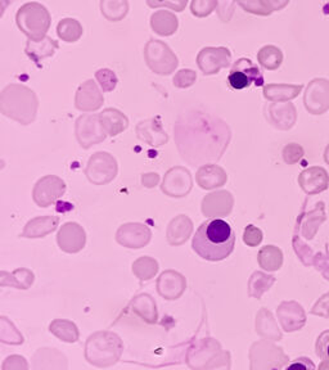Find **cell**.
Masks as SVG:
<instances>
[{
  "mask_svg": "<svg viewBox=\"0 0 329 370\" xmlns=\"http://www.w3.org/2000/svg\"><path fill=\"white\" fill-rule=\"evenodd\" d=\"M144 58L149 68L158 75H170L178 67V57L161 40L151 39L144 46Z\"/></svg>",
  "mask_w": 329,
  "mask_h": 370,
  "instance_id": "4",
  "label": "cell"
},
{
  "mask_svg": "<svg viewBox=\"0 0 329 370\" xmlns=\"http://www.w3.org/2000/svg\"><path fill=\"white\" fill-rule=\"evenodd\" d=\"M285 370H316V365L309 357L301 356L293 360Z\"/></svg>",
  "mask_w": 329,
  "mask_h": 370,
  "instance_id": "26",
  "label": "cell"
},
{
  "mask_svg": "<svg viewBox=\"0 0 329 370\" xmlns=\"http://www.w3.org/2000/svg\"><path fill=\"white\" fill-rule=\"evenodd\" d=\"M147 6L152 9L155 8H168L175 12H183L187 7L189 0H146Z\"/></svg>",
  "mask_w": 329,
  "mask_h": 370,
  "instance_id": "23",
  "label": "cell"
},
{
  "mask_svg": "<svg viewBox=\"0 0 329 370\" xmlns=\"http://www.w3.org/2000/svg\"><path fill=\"white\" fill-rule=\"evenodd\" d=\"M59 48V41H56L49 36H46L44 39L38 40V41L27 40L25 52L29 56V58L34 61L36 65H39L43 59L53 57Z\"/></svg>",
  "mask_w": 329,
  "mask_h": 370,
  "instance_id": "10",
  "label": "cell"
},
{
  "mask_svg": "<svg viewBox=\"0 0 329 370\" xmlns=\"http://www.w3.org/2000/svg\"><path fill=\"white\" fill-rule=\"evenodd\" d=\"M99 120L103 126L104 131L110 135H117L121 131L125 130L129 125L128 117L123 115V112H120L115 108H107L99 115Z\"/></svg>",
  "mask_w": 329,
  "mask_h": 370,
  "instance_id": "13",
  "label": "cell"
},
{
  "mask_svg": "<svg viewBox=\"0 0 329 370\" xmlns=\"http://www.w3.org/2000/svg\"><path fill=\"white\" fill-rule=\"evenodd\" d=\"M238 4L245 12L255 16L268 17L273 14L270 9L263 3V0H238Z\"/></svg>",
  "mask_w": 329,
  "mask_h": 370,
  "instance_id": "20",
  "label": "cell"
},
{
  "mask_svg": "<svg viewBox=\"0 0 329 370\" xmlns=\"http://www.w3.org/2000/svg\"><path fill=\"white\" fill-rule=\"evenodd\" d=\"M136 133L138 137L148 142L151 145H162L168 142V135L162 130L161 121L158 117L142 121L138 125Z\"/></svg>",
  "mask_w": 329,
  "mask_h": 370,
  "instance_id": "11",
  "label": "cell"
},
{
  "mask_svg": "<svg viewBox=\"0 0 329 370\" xmlns=\"http://www.w3.org/2000/svg\"><path fill=\"white\" fill-rule=\"evenodd\" d=\"M236 234L232 227L221 219L203 222L193 238V250L202 259L221 261L232 254Z\"/></svg>",
  "mask_w": 329,
  "mask_h": 370,
  "instance_id": "1",
  "label": "cell"
},
{
  "mask_svg": "<svg viewBox=\"0 0 329 370\" xmlns=\"http://www.w3.org/2000/svg\"><path fill=\"white\" fill-rule=\"evenodd\" d=\"M258 62L266 70H277L282 65L283 54L282 51L274 46H263L258 54Z\"/></svg>",
  "mask_w": 329,
  "mask_h": 370,
  "instance_id": "16",
  "label": "cell"
},
{
  "mask_svg": "<svg viewBox=\"0 0 329 370\" xmlns=\"http://www.w3.org/2000/svg\"><path fill=\"white\" fill-rule=\"evenodd\" d=\"M103 102V96L96 84V81L88 80L84 84L79 86L76 98H75V104L79 111L93 112L99 110Z\"/></svg>",
  "mask_w": 329,
  "mask_h": 370,
  "instance_id": "8",
  "label": "cell"
},
{
  "mask_svg": "<svg viewBox=\"0 0 329 370\" xmlns=\"http://www.w3.org/2000/svg\"><path fill=\"white\" fill-rule=\"evenodd\" d=\"M16 24L29 40L44 39L52 25V16L46 6L38 1L25 3L16 14Z\"/></svg>",
  "mask_w": 329,
  "mask_h": 370,
  "instance_id": "3",
  "label": "cell"
},
{
  "mask_svg": "<svg viewBox=\"0 0 329 370\" xmlns=\"http://www.w3.org/2000/svg\"><path fill=\"white\" fill-rule=\"evenodd\" d=\"M300 91V86H287V85H268L264 89L265 97L268 99H290L296 97Z\"/></svg>",
  "mask_w": 329,
  "mask_h": 370,
  "instance_id": "17",
  "label": "cell"
},
{
  "mask_svg": "<svg viewBox=\"0 0 329 370\" xmlns=\"http://www.w3.org/2000/svg\"><path fill=\"white\" fill-rule=\"evenodd\" d=\"M76 135L83 147L88 148L91 144L99 143L104 140L103 126L99 120V115H85L79 117L76 121Z\"/></svg>",
  "mask_w": 329,
  "mask_h": 370,
  "instance_id": "7",
  "label": "cell"
},
{
  "mask_svg": "<svg viewBox=\"0 0 329 370\" xmlns=\"http://www.w3.org/2000/svg\"><path fill=\"white\" fill-rule=\"evenodd\" d=\"M232 54L228 48H203L197 57V65L203 75H215L224 67L231 65Z\"/></svg>",
  "mask_w": 329,
  "mask_h": 370,
  "instance_id": "6",
  "label": "cell"
},
{
  "mask_svg": "<svg viewBox=\"0 0 329 370\" xmlns=\"http://www.w3.org/2000/svg\"><path fill=\"white\" fill-rule=\"evenodd\" d=\"M65 192V183L61 182L57 178H46L40 180L34 192V198L40 207H46L52 202L64 195Z\"/></svg>",
  "mask_w": 329,
  "mask_h": 370,
  "instance_id": "9",
  "label": "cell"
},
{
  "mask_svg": "<svg viewBox=\"0 0 329 370\" xmlns=\"http://www.w3.org/2000/svg\"><path fill=\"white\" fill-rule=\"evenodd\" d=\"M101 14L106 20L111 22H120L129 14L128 0H101L99 3Z\"/></svg>",
  "mask_w": 329,
  "mask_h": 370,
  "instance_id": "14",
  "label": "cell"
},
{
  "mask_svg": "<svg viewBox=\"0 0 329 370\" xmlns=\"http://www.w3.org/2000/svg\"><path fill=\"white\" fill-rule=\"evenodd\" d=\"M179 20L173 12L157 11L151 16V29L160 36H171L178 31Z\"/></svg>",
  "mask_w": 329,
  "mask_h": 370,
  "instance_id": "12",
  "label": "cell"
},
{
  "mask_svg": "<svg viewBox=\"0 0 329 370\" xmlns=\"http://www.w3.org/2000/svg\"><path fill=\"white\" fill-rule=\"evenodd\" d=\"M96 78H97L98 83L102 86L103 91H115L117 85L115 72L111 71L108 68H102V70L96 72Z\"/></svg>",
  "mask_w": 329,
  "mask_h": 370,
  "instance_id": "22",
  "label": "cell"
},
{
  "mask_svg": "<svg viewBox=\"0 0 329 370\" xmlns=\"http://www.w3.org/2000/svg\"><path fill=\"white\" fill-rule=\"evenodd\" d=\"M238 0H218L216 3V14L219 16L220 21L229 22L232 20Z\"/></svg>",
  "mask_w": 329,
  "mask_h": 370,
  "instance_id": "21",
  "label": "cell"
},
{
  "mask_svg": "<svg viewBox=\"0 0 329 370\" xmlns=\"http://www.w3.org/2000/svg\"><path fill=\"white\" fill-rule=\"evenodd\" d=\"M12 0H1V14H4V11L7 8L8 4L11 3Z\"/></svg>",
  "mask_w": 329,
  "mask_h": 370,
  "instance_id": "28",
  "label": "cell"
},
{
  "mask_svg": "<svg viewBox=\"0 0 329 370\" xmlns=\"http://www.w3.org/2000/svg\"><path fill=\"white\" fill-rule=\"evenodd\" d=\"M264 81V75L258 65H255L251 59L247 58L238 59L233 65L231 73L228 76V83L234 91L250 88L251 84L263 86Z\"/></svg>",
  "mask_w": 329,
  "mask_h": 370,
  "instance_id": "5",
  "label": "cell"
},
{
  "mask_svg": "<svg viewBox=\"0 0 329 370\" xmlns=\"http://www.w3.org/2000/svg\"><path fill=\"white\" fill-rule=\"evenodd\" d=\"M316 355L322 359L323 361L329 363V329L323 332L316 339Z\"/></svg>",
  "mask_w": 329,
  "mask_h": 370,
  "instance_id": "25",
  "label": "cell"
},
{
  "mask_svg": "<svg viewBox=\"0 0 329 370\" xmlns=\"http://www.w3.org/2000/svg\"><path fill=\"white\" fill-rule=\"evenodd\" d=\"M196 80H197L196 72L192 71V70H181V71L176 72L173 83L176 88L187 89L196 83Z\"/></svg>",
  "mask_w": 329,
  "mask_h": 370,
  "instance_id": "24",
  "label": "cell"
},
{
  "mask_svg": "<svg viewBox=\"0 0 329 370\" xmlns=\"http://www.w3.org/2000/svg\"><path fill=\"white\" fill-rule=\"evenodd\" d=\"M216 3L218 0H192L191 11L194 17L205 19L216 9Z\"/></svg>",
  "mask_w": 329,
  "mask_h": 370,
  "instance_id": "19",
  "label": "cell"
},
{
  "mask_svg": "<svg viewBox=\"0 0 329 370\" xmlns=\"http://www.w3.org/2000/svg\"><path fill=\"white\" fill-rule=\"evenodd\" d=\"M263 3L270 9L271 12H277L287 7L290 0H263Z\"/></svg>",
  "mask_w": 329,
  "mask_h": 370,
  "instance_id": "27",
  "label": "cell"
},
{
  "mask_svg": "<svg viewBox=\"0 0 329 370\" xmlns=\"http://www.w3.org/2000/svg\"><path fill=\"white\" fill-rule=\"evenodd\" d=\"M219 168L216 166H205L198 171L197 174V182L200 184L202 188L211 189L215 187H219V184L223 183V180H219L216 175V173H219Z\"/></svg>",
  "mask_w": 329,
  "mask_h": 370,
  "instance_id": "18",
  "label": "cell"
},
{
  "mask_svg": "<svg viewBox=\"0 0 329 370\" xmlns=\"http://www.w3.org/2000/svg\"><path fill=\"white\" fill-rule=\"evenodd\" d=\"M83 33H84V29L81 26V24L75 19H64L59 22L57 34H59V39L64 40L66 43L78 41L83 36Z\"/></svg>",
  "mask_w": 329,
  "mask_h": 370,
  "instance_id": "15",
  "label": "cell"
},
{
  "mask_svg": "<svg viewBox=\"0 0 329 370\" xmlns=\"http://www.w3.org/2000/svg\"><path fill=\"white\" fill-rule=\"evenodd\" d=\"M38 98L31 89L22 85H8L0 94V111L22 125L33 123L38 111Z\"/></svg>",
  "mask_w": 329,
  "mask_h": 370,
  "instance_id": "2",
  "label": "cell"
}]
</instances>
